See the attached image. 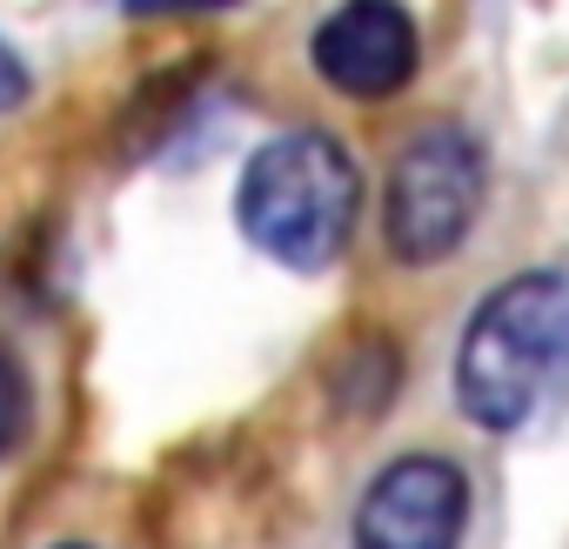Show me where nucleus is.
<instances>
[{
    "label": "nucleus",
    "instance_id": "nucleus-1",
    "mask_svg": "<svg viewBox=\"0 0 569 549\" xmlns=\"http://www.w3.org/2000/svg\"><path fill=\"white\" fill-rule=\"evenodd\" d=\"M569 376V274L529 268L502 282L462 336L456 396L482 429H522Z\"/></svg>",
    "mask_w": 569,
    "mask_h": 549
},
{
    "label": "nucleus",
    "instance_id": "nucleus-2",
    "mask_svg": "<svg viewBox=\"0 0 569 549\" xmlns=\"http://www.w3.org/2000/svg\"><path fill=\"white\" fill-rule=\"evenodd\" d=\"M234 214L261 254L289 261V268H329L356 234L362 174L336 134L296 128V134H274L268 148H254L234 188Z\"/></svg>",
    "mask_w": 569,
    "mask_h": 549
},
{
    "label": "nucleus",
    "instance_id": "nucleus-3",
    "mask_svg": "<svg viewBox=\"0 0 569 549\" xmlns=\"http://www.w3.org/2000/svg\"><path fill=\"white\" fill-rule=\"evenodd\" d=\"M482 148L469 128H429L416 134L396 168H389V194H382V234L402 261L429 268L442 254L462 248V234L482 214Z\"/></svg>",
    "mask_w": 569,
    "mask_h": 549
},
{
    "label": "nucleus",
    "instance_id": "nucleus-4",
    "mask_svg": "<svg viewBox=\"0 0 569 549\" xmlns=\"http://www.w3.org/2000/svg\"><path fill=\"white\" fill-rule=\"evenodd\" d=\"M469 516V482L442 456H396L362 509H356V549H456Z\"/></svg>",
    "mask_w": 569,
    "mask_h": 549
},
{
    "label": "nucleus",
    "instance_id": "nucleus-5",
    "mask_svg": "<svg viewBox=\"0 0 569 549\" xmlns=\"http://www.w3.org/2000/svg\"><path fill=\"white\" fill-rule=\"evenodd\" d=\"M422 61V41H416V21L389 0H349L336 8L322 28H316V68L329 88L356 94V101H389L409 88Z\"/></svg>",
    "mask_w": 569,
    "mask_h": 549
},
{
    "label": "nucleus",
    "instance_id": "nucleus-6",
    "mask_svg": "<svg viewBox=\"0 0 569 549\" xmlns=\"http://www.w3.org/2000/svg\"><path fill=\"white\" fill-rule=\"evenodd\" d=\"M34 429V382L14 349H0V456H14Z\"/></svg>",
    "mask_w": 569,
    "mask_h": 549
},
{
    "label": "nucleus",
    "instance_id": "nucleus-7",
    "mask_svg": "<svg viewBox=\"0 0 569 549\" xmlns=\"http://www.w3.org/2000/svg\"><path fill=\"white\" fill-rule=\"evenodd\" d=\"M28 101V68L14 61V48L8 41H0V114H14Z\"/></svg>",
    "mask_w": 569,
    "mask_h": 549
}]
</instances>
